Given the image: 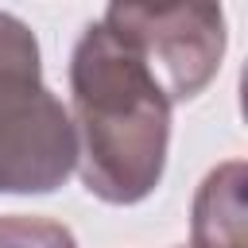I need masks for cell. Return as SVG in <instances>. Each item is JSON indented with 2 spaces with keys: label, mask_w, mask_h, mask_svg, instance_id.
I'll return each instance as SVG.
<instances>
[{
  "label": "cell",
  "mask_w": 248,
  "mask_h": 248,
  "mask_svg": "<svg viewBox=\"0 0 248 248\" xmlns=\"http://www.w3.org/2000/svg\"><path fill=\"white\" fill-rule=\"evenodd\" d=\"M70 101L85 190L108 205L143 202L167 170L170 101L143 58L101 19L74 43Z\"/></svg>",
  "instance_id": "cell-1"
},
{
  "label": "cell",
  "mask_w": 248,
  "mask_h": 248,
  "mask_svg": "<svg viewBox=\"0 0 248 248\" xmlns=\"http://www.w3.org/2000/svg\"><path fill=\"white\" fill-rule=\"evenodd\" d=\"M78 167L70 108L46 89L35 31L0 12V194H50Z\"/></svg>",
  "instance_id": "cell-2"
},
{
  "label": "cell",
  "mask_w": 248,
  "mask_h": 248,
  "mask_svg": "<svg viewBox=\"0 0 248 248\" xmlns=\"http://www.w3.org/2000/svg\"><path fill=\"white\" fill-rule=\"evenodd\" d=\"M101 23L151 70L167 101L198 97L225 58V12L217 4H108Z\"/></svg>",
  "instance_id": "cell-3"
},
{
  "label": "cell",
  "mask_w": 248,
  "mask_h": 248,
  "mask_svg": "<svg viewBox=\"0 0 248 248\" xmlns=\"http://www.w3.org/2000/svg\"><path fill=\"white\" fill-rule=\"evenodd\" d=\"M244 163L229 159L205 174L194 194V244L190 248H248L244 240Z\"/></svg>",
  "instance_id": "cell-4"
},
{
  "label": "cell",
  "mask_w": 248,
  "mask_h": 248,
  "mask_svg": "<svg viewBox=\"0 0 248 248\" xmlns=\"http://www.w3.org/2000/svg\"><path fill=\"white\" fill-rule=\"evenodd\" d=\"M0 248H78V240L62 221L8 213L0 217Z\"/></svg>",
  "instance_id": "cell-5"
}]
</instances>
